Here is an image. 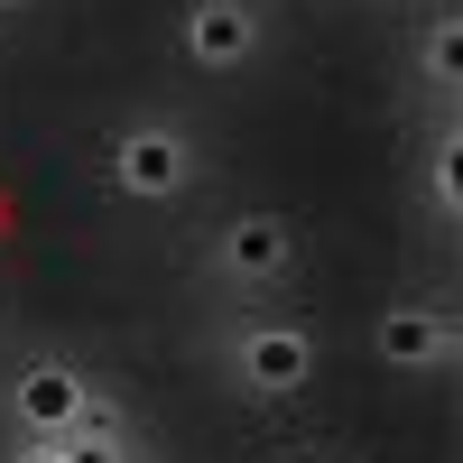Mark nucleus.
Here are the masks:
<instances>
[{
	"mask_svg": "<svg viewBox=\"0 0 463 463\" xmlns=\"http://www.w3.org/2000/svg\"><path fill=\"white\" fill-rule=\"evenodd\" d=\"M10 417H19V436L65 445L74 427H93V380L74 371V362H28L10 380Z\"/></svg>",
	"mask_w": 463,
	"mask_h": 463,
	"instance_id": "obj_1",
	"label": "nucleus"
},
{
	"mask_svg": "<svg viewBox=\"0 0 463 463\" xmlns=\"http://www.w3.org/2000/svg\"><path fill=\"white\" fill-rule=\"evenodd\" d=\"M185 176H195V148H185V130L139 121V130L111 139V185H121L130 204H167V195H185Z\"/></svg>",
	"mask_w": 463,
	"mask_h": 463,
	"instance_id": "obj_2",
	"label": "nucleus"
},
{
	"mask_svg": "<svg viewBox=\"0 0 463 463\" xmlns=\"http://www.w3.org/2000/svg\"><path fill=\"white\" fill-rule=\"evenodd\" d=\"M232 380H241L250 399H288L316 380V343H306V325H241L232 334Z\"/></svg>",
	"mask_w": 463,
	"mask_h": 463,
	"instance_id": "obj_3",
	"label": "nucleus"
},
{
	"mask_svg": "<svg viewBox=\"0 0 463 463\" xmlns=\"http://www.w3.org/2000/svg\"><path fill=\"white\" fill-rule=\"evenodd\" d=\"M371 353L390 362V371H445V362H454V316L427 306V297H399V306H380Z\"/></svg>",
	"mask_w": 463,
	"mask_h": 463,
	"instance_id": "obj_4",
	"label": "nucleus"
},
{
	"mask_svg": "<svg viewBox=\"0 0 463 463\" xmlns=\"http://www.w3.org/2000/svg\"><path fill=\"white\" fill-rule=\"evenodd\" d=\"M213 260H222V279H241V288H279L297 269V241H288L279 213H232L222 241H213Z\"/></svg>",
	"mask_w": 463,
	"mask_h": 463,
	"instance_id": "obj_5",
	"label": "nucleus"
},
{
	"mask_svg": "<svg viewBox=\"0 0 463 463\" xmlns=\"http://www.w3.org/2000/svg\"><path fill=\"white\" fill-rule=\"evenodd\" d=\"M260 47V10L250 0H195L185 10V56L195 65H241Z\"/></svg>",
	"mask_w": 463,
	"mask_h": 463,
	"instance_id": "obj_6",
	"label": "nucleus"
},
{
	"mask_svg": "<svg viewBox=\"0 0 463 463\" xmlns=\"http://www.w3.org/2000/svg\"><path fill=\"white\" fill-rule=\"evenodd\" d=\"M417 74H427L436 93H454V84H463V19H445V10H436L427 28H417Z\"/></svg>",
	"mask_w": 463,
	"mask_h": 463,
	"instance_id": "obj_7",
	"label": "nucleus"
},
{
	"mask_svg": "<svg viewBox=\"0 0 463 463\" xmlns=\"http://www.w3.org/2000/svg\"><path fill=\"white\" fill-rule=\"evenodd\" d=\"M65 463H130V454H121V436H111V417H102V408H93V427H74V436H65Z\"/></svg>",
	"mask_w": 463,
	"mask_h": 463,
	"instance_id": "obj_8",
	"label": "nucleus"
},
{
	"mask_svg": "<svg viewBox=\"0 0 463 463\" xmlns=\"http://www.w3.org/2000/svg\"><path fill=\"white\" fill-rule=\"evenodd\" d=\"M427 195H436V213H454V204H463V185H454V139H436V167H427Z\"/></svg>",
	"mask_w": 463,
	"mask_h": 463,
	"instance_id": "obj_9",
	"label": "nucleus"
},
{
	"mask_svg": "<svg viewBox=\"0 0 463 463\" xmlns=\"http://www.w3.org/2000/svg\"><path fill=\"white\" fill-rule=\"evenodd\" d=\"M10 463H65V445H47V436H28V445H19Z\"/></svg>",
	"mask_w": 463,
	"mask_h": 463,
	"instance_id": "obj_10",
	"label": "nucleus"
},
{
	"mask_svg": "<svg viewBox=\"0 0 463 463\" xmlns=\"http://www.w3.org/2000/svg\"><path fill=\"white\" fill-rule=\"evenodd\" d=\"M0 10H19V0H0Z\"/></svg>",
	"mask_w": 463,
	"mask_h": 463,
	"instance_id": "obj_11",
	"label": "nucleus"
}]
</instances>
